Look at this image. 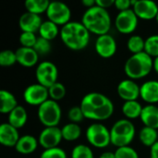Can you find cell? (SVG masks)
<instances>
[{
    "mask_svg": "<svg viewBox=\"0 0 158 158\" xmlns=\"http://www.w3.org/2000/svg\"><path fill=\"white\" fill-rule=\"evenodd\" d=\"M80 106L85 118L96 121L108 119L115 110L113 102L106 95L95 92L84 95Z\"/></svg>",
    "mask_w": 158,
    "mask_h": 158,
    "instance_id": "cell-1",
    "label": "cell"
},
{
    "mask_svg": "<svg viewBox=\"0 0 158 158\" xmlns=\"http://www.w3.org/2000/svg\"><path fill=\"white\" fill-rule=\"evenodd\" d=\"M59 35L63 44L74 51L84 49L90 42V31L81 21H69L61 28Z\"/></svg>",
    "mask_w": 158,
    "mask_h": 158,
    "instance_id": "cell-2",
    "label": "cell"
},
{
    "mask_svg": "<svg viewBox=\"0 0 158 158\" xmlns=\"http://www.w3.org/2000/svg\"><path fill=\"white\" fill-rule=\"evenodd\" d=\"M81 23L90 32L100 36L108 33L111 28V17L107 9L95 5L86 9L82 15Z\"/></svg>",
    "mask_w": 158,
    "mask_h": 158,
    "instance_id": "cell-3",
    "label": "cell"
},
{
    "mask_svg": "<svg viewBox=\"0 0 158 158\" xmlns=\"http://www.w3.org/2000/svg\"><path fill=\"white\" fill-rule=\"evenodd\" d=\"M154 69V59L145 52L131 55L126 61L124 72L131 80L146 77Z\"/></svg>",
    "mask_w": 158,
    "mask_h": 158,
    "instance_id": "cell-4",
    "label": "cell"
},
{
    "mask_svg": "<svg viewBox=\"0 0 158 158\" xmlns=\"http://www.w3.org/2000/svg\"><path fill=\"white\" fill-rule=\"evenodd\" d=\"M135 133V126L130 119H119L114 123L110 130L111 143L118 148L129 146L133 141Z\"/></svg>",
    "mask_w": 158,
    "mask_h": 158,
    "instance_id": "cell-5",
    "label": "cell"
},
{
    "mask_svg": "<svg viewBox=\"0 0 158 158\" xmlns=\"http://www.w3.org/2000/svg\"><path fill=\"white\" fill-rule=\"evenodd\" d=\"M40 122L45 127H57L61 120L62 111L57 102L48 99L38 107L37 111Z\"/></svg>",
    "mask_w": 158,
    "mask_h": 158,
    "instance_id": "cell-6",
    "label": "cell"
},
{
    "mask_svg": "<svg viewBox=\"0 0 158 158\" xmlns=\"http://www.w3.org/2000/svg\"><path fill=\"white\" fill-rule=\"evenodd\" d=\"M89 143L96 148H105L111 143L110 131L101 123L90 125L85 132Z\"/></svg>",
    "mask_w": 158,
    "mask_h": 158,
    "instance_id": "cell-7",
    "label": "cell"
},
{
    "mask_svg": "<svg viewBox=\"0 0 158 158\" xmlns=\"http://www.w3.org/2000/svg\"><path fill=\"white\" fill-rule=\"evenodd\" d=\"M35 77L38 83L46 88H49L57 82L58 69L54 63L50 61H44L37 66L35 70Z\"/></svg>",
    "mask_w": 158,
    "mask_h": 158,
    "instance_id": "cell-8",
    "label": "cell"
},
{
    "mask_svg": "<svg viewBox=\"0 0 158 158\" xmlns=\"http://www.w3.org/2000/svg\"><path fill=\"white\" fill-rule=\"evenodd\" d=\"M48 20L56 23L58 26H64L70 21L71 10L69 6L63 2L53 1L50 2L48 9L46 11Z\"/></svg>",
    "mask_w": 158,
    "mask_h": 158,
    "instance_id": "cell-9",
    "label": "cell"
},
{
    "mask_svg": "<svg viewBox=\"0 0 158 158\" xmlns=\"http://www.w3.org/2000/svg\"><path fill=\"white\" fill-rule=\"evenodd\" d=\"M23 98L28 105L39 107L42 104L49 99L48 88L40 83L31 84L24 90Z\"/></svg>",
    "mask_w": 158,
    "mask_h": 158,
    "instance_id": "cell-10",
    "label": "cell"
},
{
    "mask_svg": "<svg viewBox=\"0 0 158 158\" xmlns=\"http://www.w3.org/2000/svg\"><path fill=\"white\" fill-rule=\"evenodd\" d=\"M139 18L132 8L118 12L115 19V26L122 34L132 33L138 26Z\"/></svg>",
    "mask_w": 158,
    "mask_h": 158,
    "instance_id": "cell-11",
    "label": "cell"
},
{
    "mask_svg": "<svg viewBox=\"0 0 158 158\" xmlns=\"http://www.w3.org/2000/svg\"><path fill=\"white\" fill-rule=\"evenodd\" d=\"M132 9L139 19L150 20L156 19L158 14L157 4L151 0H131Z\"/></svg>",
    "mask_w": 158,
    "mask_h": 158,
    "instance_id": "cell-12",
    "label": "cell"
},
{
    "mask_svg": "<svg viewBox=\"0 0 158 158\" xmlns=\"http://www.w3.org/2000/svg\"><path fill=\"white\" fill-rule=\"evenodd\" d=\"M63 140L61 129L58 127H45L40 133L38 142L39 144L45 149L58 147Z\"/></svg>",
    "mask_w": 158,
    "mask_h": 158,
    "instance_id": "cell-13",
    "label": "cell"
},
{
    "mask_svg": "<svg viewBox=\"0 0 158 158\" xmlns=\"http://www.w3.org/2000/svg\"><path fill=\"white\" fill-rule=\"evenodd\" d=\"M95 52L103 58H109L117 52V42L109 33L97 37L94 44Z\"/></svg>",
    "mask_w": 158,
    "mask_h": 158,
    "instance_id": "cell-14",
    "label": "cell"
},
{
    "mask_svg": "<svg viewBox=\"0 0 158 158\" xmlns=\"http://www.w3.org/2000/svg\"><path fill=\"white\" fill-rule=\"evenodd\" d=\"M140 89L141 86H139L133 80L127 79L118 83L117 92L118 96L125 102L137 101L140 97Z\"/></svg>",
    "mask_w": 158,
    "mask_h": 158,
    "instance_id": "cell-15",
    "label": "cell"
},
{
    "mask_svg": "<svg viewBox=\"0 0 158 158\" xmlns=\"http://www.w3.org/2000/svg\"><path fill=\"white\" fill-rule=\"evenodd\" d=\"M43 22L44 21L42 20V18L40 15L26 11L19 17V26L21 31L35 33L39 31V29Z\"/></svg>",
    "mask_w": 158,
    "mask_h": 158,
    "instance_id": "cell-16",
    "label": "cell"
},
{
    "mask_svg": "<svg viewBox=\"0 0 158 158\" xmlns=\"http://www.w3.org/2000/svg\"><path fill=\"white\" fill-rule=\"evenodd\" d=\"M18 129L9 123H2L0 125V143L6 147H15L19 140Z\"/></svg>",
    "mask_w": 158,
    "mask_h": 158,
    "instance_id": "cell-17",
    "label": "cell"
},
{
    "mask_svg": "<svg viewBox=\"0 0 158 158\" xmlns=\"http://www.w3.org/2000/svg\"><path fill=\"white\" fill-rule=\"evenodd\" d=\"M17 62L25 68H31L35 66L39 59V54L33 48L20 46L16 50Z\"/></svg>",
    "mask_w": 158,
    "mask_h": 158,
    "instance_id": "cell-18",
    "label": "cell"
},
{
    "mask_svg": "<svg viewBox=\"0 0 158 158\" xmlns=\"http://www.w3.org/2000/svg\"><path fill=\"white\" fill-rule=\"evenodd\" d=\"M140 97L148 105L158 103V81H148L141 85Z\"/></svg>",
    "mask_w": 158,
    "mask_h": 158,
    "instance_id": "cell-19",
    "label": "cell"
},
{
    "mask_svg": "<svg viewBox=\"0 0 158 158\" xmlns=\"http://www.w3.org/2000/svg\"><path fill=\"white\" fill-rule=\"evenodd\" d=\"M140 118L145 127L158 130V106L155 105L143 106Z\"/></svg>",
    "mask_w": 158,
    "mask_h": 158,
    "instance_id": "cell-20",
    "label": "cell"
},
{
    "mask_svg": "<svg viewBox=\"0 0 158 158\" xmlns=\"http://www.w3.org/2000/svg\"><path fill=\"white\" fill-rule=\"evenodd\" d=\"M38 144L39 142L34 136L27 134L19 138L18 143L15 146V149L21 155H30L37 149Z\"/></svg>",
    "mask_w": 158,
    "mask_h": 158,
    "instance_id": "cell-21",
    "label": "cell"
},
{
    "mask_svg": "<svg viewBox=\"0 0 158 158\" xmlns=\"http://www.w3.org/2000/svg\"><path fill=\"white\" fill-rule=\"evenodd\" d=\"M27 119L28 114L26 109L21 106H18L14 110H12L8 114L7 123H9L11 126L19 130L25 126V124L27 123Z\"/></svg>",
    "mask_w": 158,
    "mask_h": 158,
    "instance_id": "cell-22",
    "label": "cell"
},
{
    "mask_svg": "<svg viewBox=\"0 0 158 158\" xmlns=\"http://www.w3.org/2000/svg\"><path fill=\"white\" fill-rule=\"evenodd\" d=\"M0 112L7 115L19 106L15 95L6 90L0 91Z\"/></svg>",
    "mask_w": 158,
    "mask_h": 158,
    "instance_id": "cell-23",
    "label": "cell"
},
{
    "mask_svg": "<svg viewBox=\"0 0 158 158\" xmlns=\"http://www.w3.org/2000/svg\"><path fill=\"white\" fill-rule=\"evenodd\" d=\"M38 32L40 37L48 41H52L56 39L58 34H60V30L58 29V25L47 19L42 23Z\"/></svg>",
    "mask_w": 158,
    "mask_h": 158,
    "instance_id": "cell-24",
    "label": "cell"
},
{
    "mask_svg": "<svg viewBox=\"0 0 158 158\" xmlns=\"http://www.w3.org/2000/svg\"><path fill=\"white\" fill-rule=\"evenodd\" d=\"M143 106L138 101H128L122 106V113L127 119H135L141 117Z\"/></svg>",
    "mask_w": 158,
    "mask_h": 158,
    "instance_id": "cell-25",
    "label": "cell"
},
{
    "mask_svg": "<svg viewBox=\"0 0 158 158\" xmlns=\"http://www.w3.org/2000/svg\"><path fill=\"white\" fill-rule=\"evenodd\" d=\"M139 139L144 146L151 148L158 142L157 130L144 126L139 132Z\"/></svg>",
    "mask_w": 158,
    "mask_h": 158,
    "instance_id": "cell-26",
    "label": "cell"
},
{
    "mask_svg": "<svg viewBox=\"0 0 158 158\" xmlns=\"http://www.w3.org/2000/svg\"><path fill=\"white\" fill-rule=\"evenodd\" d=\"M61 132L64 140L68 142H73L80 138L81 134V129L78 124L70 122L61 128Z\"/></svg>",
    "mask_w": 158,
    "mask_h": 158,
    "instance_id": "cell-27",
    "label": "cell"
},
{
    "mask_svg": "<svg viewBox=\"0 0 158 158\" xmlns=\"http://www.w3.org/2000/svg\"><path fill=\"white\" fill-rule=\"evenodd\" d=\"M49 5L50 1L48 0H27L25 2L27 11L37 15H41L44 12L46 13Z\"/></svg>",
    "mask_w": 158,
    "mask_h": 158,
    "instance_id": "cell-28",
    "label": "cell"
},
{
    "mask_svg": "<svg viewBox=\"0 0 158 158\" xmlns=\"http://www.w3.org/2000/svg\"><path fill=\"white\" fill-rule=\"evenodd\" d=\"M144 46L145 40H143L142 36L137 34L131 35L127 42V47L132 55L144 52Z\"/></svg>",
    "mask_w": 158,
    "mask_h": 158,
    "instance_id": "cell-29",
    "label": "cell"
},
{
    "mask_svg": "<svg viewBox=\"0 0 158 158\" xmlns=\"http://www.w3.org/2000/svg\"><path fill=\"white\" fill-rule=\"evenodd\" d=\"M48 93H49L50 99L57 102V101L62 100L66 96L67 89L63 83L57 81L55 84H53L51 87L48 88Z\"/></svg>",
    "mask_w": 158,
    "mask_h": 158,
    "instance_id": "cell-30",
    "label": "cell"
},
{
    "mask_svg": "<svg viewBox=\"0 0 158 158\" xmlns=\"http://www.w3.org/2000/svg\"><path fill=\"white\" fill-rule=\"evenodd\" d=\"M144 52L150 56L155 58L158 56V34H154L149 36L145 40Z\"/></svg>",
    "mask_w": 158,
    "mask_h": 158,
    "instance_id": "cell-31",
    "label": "cell"
},
{
    "mask_svg": "<svg viewBox=\"0 0 158 158\" xmlns=\"http://www.w3.org/2000/svg\"><path fill=\"white\" fill-rule=\"evenodd\" d=\"M71 158H94V153L89 146L78 144L71 151Z\"/></svg>",
    "mask_w": 158,
    "mask_h": 158,
    "instance_id": "cell-32",
    "label": "cell"
},
{
    "mask_svg": "<svg viewBox=\"0 0 158 158\" xmlns=\"http://www.w3.org/2000/svg\"><path fill=\"white\" fill-rule=\"evenodd\" d=\"M15 63H17L16 52L6 49V50H3L0 53V65L2 67H5V68L11 67Z\"/></svg>",
    "mask_w": 158,
    "mask_h": 158,
    "instance_id": "cell-33",
    "label": "cell"
},
{
    "mask_svg": "<svg viewBox=\"0 0 158 158\" xmlns=\"http://www.w3.org/2000/svg\"><path fill=\"white\" fill-rule=\"evenodd\" d=\"M38 37L33 32H27V31H21L19 35V44L22 47H28V48H33Z\"/></svg>",
    "mask_w": 158,
    "mask_h": 158,
    "instance_id": "cell-34",
    "label": "cell"
},
{
    "mask_svg": "<svg viewBox=\"0 0 158 158\" xmlns=\"http://www.w3.org/2000/svg\"><path fill=\"white\" fill-rule=\"evenodd\" d=\"M51 41H48L44 38L38 37L37 42L33 47V49L39 54V55H46L51 51L52 45H51Z\"/></svg>",
    "mask_w": 158,
    "mask_h": 158,
    "instance_id": "cell-35",
    "label": "cell"
},
{
    "mask_svg": "<svg viewBox=\"0 0 158 158\" xmlns=\"http://www.w3.org/2000/svg\"><path fill=\"white\" fill-rule=\"evenodd\" d=\"M116 158H139V155L135 149L131 146L119 147L115 152Z\"/></svg>",
    "mask_w": 158,
    "mask_h": 158,
    "instance_id": "cell-36",
    "label": "cell"
},
{
    "mask_svg": "<svg viewBox=\"0 0 158 158\" xmlns=\"http://www.w3.org/2000/svg\"><path fill=\"white\" fill-rule=\"evenodd\" d=\"M40 158H67V154L62 148L56 147L44 150Z\"/></svg>",
    "mask_w": 158,
    "mask_h": 158,
    "instance_id": "cell-37",
    "label": "cell"
},
{
    "mask_svg": "<svg viewBox=\"0 0 158 158\" xmlns=\"http://www.w3.org/2000/svg\"><path fill=\"white\" fill-rule=\"evenodd\" d=\"M68 117H69L70 122L76 123V124H78L79 122L82 121L83 118H85L81 106H73V107H71L69 110Z\"/></svg>",
    "mask_w": 158,
    "mask_h": 158,
    "instance_id": "cell-38",
    "label": "cell"
},
{
    "mask_svg": "<svg viewBox=\"0 0 158 158\" xmlns=\"http://www.w3.org/2000/svg\"><path fill=\"white\" fill-rule=\"evenodd\" d=\"M131 6H132L131 0H115V4H114V6L118 10H119V12L131 9Z\"/></svg>",
    "mask_w": 158,
    "mask_h": 158,
    "instance_id": "cell-39",
    "label": "cell"
},
{
    "mask_svg": "<svg viewBox=\"0 0 158 158\" xmlns=\"http://www.w3.org/2000/svg\"><path fill=\"white\" fill-rule=\"evenodd\" d=\"M115 0H96V6L107 9L108 7L114 6Z\"/></svg>",
    "mask_w": 158,
    "mask_h": 158,
    "instance_id": "cell-40",
    "label": "cell"
},
{
    "mask_svg": "<svg viewBox=\"0 0 158 158\" xmlns=\"http://www.w3.org/2000/svg\"><path fill=\"white\" fill-rule=\"evenodd\" d=\"M150 158H158V142L150 148Z\"/></svg>",
    "mask_w": 158,
    "mask_h": 158,
    "instance_id": "cell-41",
    "label": "cell"
},
{
    "mask_svg": "<svg viewBox=\"0 0 158 158\" xmlns=\"http://www.w3.org/2000/svg\"><path fill=\"white\" fill-rule=\"evenodd\" d=\"M81 4L87 7V8H91L93 6H94L96 5V0H82Z\"/></svg>",
    "mask_w": 158,
    "mask_h": 158,
    "instance_id": "cell-42",
    "label": "cell"
},
{
    "mask_svg": "<svg viewBox=\"0 0 158 158\" xmlns=\"http://www.w3.org/2000/svg\"><path fill=\"white\" fill-rule=\"evenodd\" d=\"M99 158H116V156L113 152H104Z\"/></svg>",
    "mask_w": 158,
    "mask_h": 158,
    "instance_id": "cell-43",
    "label": "cell"
},
{
    "mask_svg": "<svg viewBox=\"0 0 158 158\" xmlns=\"http://www.w3.org/2000/svg\"><path fill=\"white\" fill-rule=\"evenodd\" d=\"M154 69L158 75V56L154 59Z\"/></svg>",
    "mask_w": 158,
    "mask_h": 158,
    "instance_id": "cell-44",
    "label": "cell"
},
{
    "mask_svg": "<svg viewBox=\"0 0 158 158\" xmlns=\"http://www.w3.org/2000/svg\"><path fill=\"white\" fill-rule=\"evenodd\" d=\"M156 22L158 23V14H157V17H156Z\"/></svg>",
    "mask_w": 158,
    "mask_h": 158,
    "instance_id": "cell-45",
    "label": "cell"
}]
</instances>
